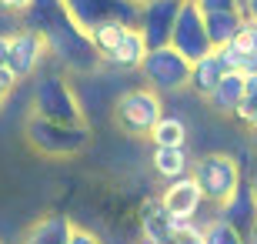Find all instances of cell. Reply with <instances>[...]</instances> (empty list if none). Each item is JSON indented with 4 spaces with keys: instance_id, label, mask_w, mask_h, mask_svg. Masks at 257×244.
Listing matches in <instances>:
<instances>
[{
    "instance_id": "cell-32",
    "label": "cell",
    "mask_w": 257,
    "mask_h": 244,
    "mask_svg": "<svg viewBox=\"0 0 257 244\" xmlns=\"http://www.w3.org/2000/svg\"><path fill=\"white\" fill-rule=\"evenodd\" d=\"M247 24H250V30H254V37H257V20H247Z\"/></svg>"
},
{
    "instance_id": "cell-33",
    "label": "cell",
    "mask_w": 257,
    "mask_h": 244,
    "mask_svg": "<svg viewBox=\"0 0 257 244\" xmlns=\"http://www.w3.org/2000/svg\"><path fill=\"white\" fill-rule=\"evenodd\" d=\"M4 101H7V94H4V91H0V107H4Z\"/></svg>"
},
{
    "instance_id": "cell-1",
    "label": "cell",
    "mask_w": 257,
    "mask_h": 244,
    "mask_svg": "<svg viewBox=\"0 0 257 244\" xmlns=\"http://www.w3.org/2000/svg\"><path fill=\"white\" fill-rule=\"evenodd\" d=\"M24 20H27V27L44 34L50 54L57 57L60 64L74 67V70H94V67L100 64V54H97L90 34L70 17V10L64 7V0L34 4V7L24 14Z\"/></svg>"
},
{
    "instance_id": "cell-20",
    "label": "cell",
    "mask_w": 257,
    "mask_h": 244,
    "mask_svg": "<svg viewBox=\"0 0 257 244\" xmlns=\"http://www.w3.org/2000/svg\"><path fill=\"white\" fill-rule=\"evenodd\" d=\"M70 234H74V224L64 214H50V217H44V221H37V224L30 227L24 244H67Z\"/></svg>"
},
{
    "instance_id": "cell-11",
    "label": "cell",
    "mask_w": 257,
    "mask_h": 244,
    "mask_svg": "<svg viewBox=\"0 0 257 244\" xmlns=\"http://www.w3.org/2000/svg\"><path fill=\"white\" fill-rule=\"evenodd\" d=\"M204 201H207V197H204V191H200L194 171L184 174V178H177V181H167V188H164V194H161V204L167 207V214L184 217V221H197Z\"/></svg>"
},
{
    "instance_id": "cell-9",
    "label": "cell",
    "mask_w": 257,
    "mask_h": 244,
    "mask_svg": "<svg viewBox=\"0 0 257 244\" xmlns=\"http://www.w3.org/2000/svg\"><path fill=\"white\" fill-rule=\"evenodd\" d=\"M184 0H141V17H137V30L144 34L147 47H164L174 37V24L181 14Z\"/></svg>"
},
{
    "instance_id": "cell-24",
    "label": "cell",
    "mask_w": 257,
    "mask_h": 244,
    "mask_svg": "<svg viewBox=\"0 0 257 244\" xmlns=\"http://www.w3.org/2000/svg\"><path fill=\"white\" fill-rule=\"evenodd\" d=\"M234 117H237V121L244 124V127H250V131L257 127V74H247L244 101H240V107L234 111Z\"/></svg>"
},
{
    "instance_id": "cell-12",
    "label": "cell",
    "mask_w": 257,
    "mask_h": 244,
    "mask_svg": "<svg viewBox=\"0 0 257 244\" xmlns=\"http://www.w3.org/2000/svg\"><path fill=\"white\" fill-rule=\"evenodd\" d=\"M214 50L220 54V60H224L227 70H237V74H257V37H254V30H250V24H244L230 44L214 47Z\"/></svg>"
},
{
    "instance_id": "cell-14",
    "label": "cell",
    "mask_w": 257,
    "mask_h": 244,
    "mask_svg": "<svg viewBox=\"0 0 257 244\" xmlns=\"http://www.w3.org/2000/svg\"><path fill=\"white\" fill-rule=\"evenodd\" d=\"M141 237L144 244H157V241H167V237L177 231V221L167 214V207L161 204V197H151L141 204Z\"/></svg>"
},
{
    "instance_id": "cell-18",
    "label": "cell",
    "mask_w": 257,
    "mask_h": 244,
    "mask_svg": "<svg viewBox=\"0 0 257 244\" xmlns=\"http://www.w3.org/2000/svg\"><path fill=\"white\" fill-rule=\"evenodd\" d=\"M244 87H247V74L227 70V74L220 77V84L214 87V94L207 97V104H210L217 114H227V117H234V111H237L240 101H244Z\"/></svg>"
},
{
    "instance_id": "cell-29",
    "label": "cell",
    "mask_w": 257,
    "mask_h": 244,
    "mask_svg": "<svg viewBox=\"0 0 257 244\" xmlns=\"http://www.w3.org/2000/svg\"><path fill=\"white\" fill-rule=\"evenodd\" d=\"M240 10H244V17H247V20H257V0H244Z\"/></svg>"
},
{
    "instance_id": "cell-7",
    "label": "cell",
    "mask_w": 257,
    "mask_h": 244,
    "mask_svg": "<svg viewBox=\"0 0 257 244\" xmlns=\"http://www.w3.org/2000/svg\"><path fill=\"white\" fill-rule=\"evenodd\" d=\"M64 7L84 30H94L107 20L137 27V17H141V0H64Z\"/></svg>"
},
{
    "instance_id": "cell-28",
    "label": "cell",
    "mask_w": 257,
    "mask_h": 244,
    "mask_svg": "<svg viewBox=\"0 0 257 244\" xmlns=\"http://www.w3.org/2000/svg\"><path fill=\"white\" fill-rule=\"evenodd\" d=\"M67 244H100L90 231H80V227H74V234H70V241Z\"/></svg>"
},
{
    "instance_id": "cell-10",
    "label": "cell",
    "mask_w": 257,
    "mask_h": 244,
    "mask_svg": "<svg viewBox=\"0 0 257 244\" xmlns=\"http://www.w3.org/2000/svg\"><path fill=\"white\" fill-rule=\"evenodd\" d=\"M47 54H50V47H47V40H44V34L34 30V27H24V30H17V34L10 37V60L7 64L14 67L17 77L24 80V77L37 74Z\"/></svg>"
},
{
    "instance_id": "cell-6",
    "label": "cell",
    "mask_w": 257,
    "mask_h": 244,
    "mask_svg": "<svg viewBox=\"0 0 257 244\" xmlns=\"http://www.w3.org/2000/svg\"><path fill=\"white\" fill-rule=\"evenodd\" d=\"M34 114L47 117V121H60V124H84V114H80L74 91L57 74H44L34 84Z\"/></svg>"
},
{
    "instance_id": "cell-30",
    "label": "cell",
    "mask_w": 257,
    "mask_h": 244,
    "mask_svg": "<svg viewBox=\"0 0 257 244\" xmlns=\"http://www.w3.org/2000/svg\"><path fill=\"white\" fill-rule=\"evenodd\" d=\"M7 60H10V37L0 34V64H7Z\"/></svg>"
},
{
    "instance_id": "cell-8",
    "label": "cell",
    "mask_w": 257,
    "mask_h": 244,
    "mask_svg": "<svg viewBox=\"0 0 257 244\" xmlns=\"http://www.w3.org/2000/svg\"><path fill=\"white\" fill-rule=\"evenodd\" d=\"M171 44L181 50L187 60H197V57L214 50V44H210V37H207V24H204V10L197 7V0H184L181 14H177V24H174Z\"/></svg>"
},
{
    "instance_id": "cell-36",
    "label": "cell",
    "mask_w": 257,
    "mask_h": 244,
    "mask_svg": "<svg viewBox=\"0 0 257 244\" xmlns=\"http://www.w3.org/2000/svg\"><path fill=\"white\" fill-rule=\"evenodd\" d=\"M240 4H244V0H240Z\"/></svg>"
},
{
    "instance_id": "cell-34",
    "label": "cell",
    "mask_w": 257,
    "mask_h": 244,
    "mask_svg": "<svg viewBox=\"0 0 257 244\" xmlns=\"http://www.w3.org/2000/svg\"><path fill=\"white\" fill-rule=\"evenodd\" d=\"M250 237H254V241H257V224H254V231H250Z\"/></svg>"
},
{
    "instance_id": "cell-16",
    "label": "cell",
    "mask_w": 257,
    "mask_h": 244,
    "mask_svg": "<svg viewBox=\"0 0 257 244\" xmlns=\"http://www.w3.org/2000/svg\"><path fill=\"white\" fill-rule=\"evenodd\" d=\"M224 74H227V67H224L220 54H217V50H210V54L197 57V60L191 64V91L207 101V97L214 94V87L220 84V77H224Z\"/></svg>"
},
{
    "instance_id": "cell-2",
    "label": "cell",
    "mask_w": 257,
    "mask_h": 244,
    "mask_svg": "<svg viewBox=\"0 0 257 244\" xmlns=\"http://www.w3.org/2000/svg\"><path fill=\"white\" fill-rule=\"evenodd\" d=\"M164 94H157L154 87H131L114 101V124L124 134L134 137H151L154 124L164 117Z\"/></svg>"
},
{
    "instance_id": "cell-19",
    "label": "cell",
    "mask_w": 257,
    "mask_h": 244,
    "mask_svg": "<svg viewBox=\"0 0 257 244\" xmlns=\"http://www.w3.org/2000/svg\"><path fill=\"white\" fill-rule=\"evenodd\" d=\"M204 24H207V37L214 47H224L237 37V30L247 24L244 10H214V14H204Z\"/></svg>"
},
{
    "instance_id": "cell-23",
    "label": "cell",
    "mask_w": 257,
    "mask_h": 244,
    "mask_svg": "<svg viewBox=\"0 0 257 244\" xmlns=\"http://www.w3.org/2000/svg\"><path fill=\"white\" fill-rule=\"evenodd\" d=\"M204 244H247V234L240 227H234L230 221L217 217L204 227Z\"/></svg>"
},
{
    "instance_id": "cell-26",
    "label": "cell",
    "mask_w": 257,
    "mask_h": 244,
    "mask_svg": "<svg viewBox=\"0 0 257 244\" xmlns=\"http://www.w3.org/2000/svg\"><path fill=\"white\" fill-rule=\"evenodd\" d=\"M197 7L204 14H214V10H237L240 0H197Z\"/></svg>"
},
{
    "instance_id": "cell-17",
    "label": "cell",
    "mask_w": 257,
    "mask_h": 244,
    "mask_svg": "<svg viewBox=\"0 0 257 244\" xmlns=\"http://www.w3.org/2000/svg\"><path fill=\"white\" fill-rule=\"evenodd\" d=\"M151 168H154L157 178L177 181V178H184V174L194 171V160L187 154V144L184 147H154L151 150Z\"/></svg>"
},
{
    "instance_id": "cell-27",
    "label": "cell",
    "mask_w": 257,
    "mask_h": 244,
    "mask_svg": "<svg viewBox=\"0 0 257 244\" xmlns=\"http://www.w3.org/2000/svg\"><path fill=\"white\" fill-rule=\"evenodd\" d=\"M0 7L14 10V14H27V10L34 7V0H0Z\"/></svg>"
},
{
    "instance_id": "cell-31",
    "label": "cell",
    "mask_w": 257,
    "mask_h": 244,
    "mask_svg": "<svg viewBox=\"0 0 257 244\" xmlns=\"http://www.w3.org/2000/svg\"><path fill=\"white\" fill-rule=\"evenodd\" d=\"M250 188H254V194H257V164H254V171H250Z\"/></svg>"
},
{
    "instance_id": "cell-13",
    "label": "cell",
    "mask_w": 257,
    "mask_h": 244,
    "mask_svg": "<svg viewBox=\"0 0 257 244\" xmlns=\"http://www.w3.org/2000/svg\"><path fill=\"white\" fill-rule=\"evenodd\" d=\"M220 217L230 221L234 227H240L244 234L254 231V224H257V194H254V188H250V181H240V188L220 204Z\"/></svg>"
},
{
    "instance_id": "cell-15",
    "label": "cell",
    "mask_w": 257,
    "mask_h": 244,
    "mask_svg": "<svg viewBox=\"0 0 257 244\" xmlns=\"http://www.w3.org/2000/svg\"><path fill=\"white\" fill-rule=\"evenodd\" d=\"M147 40H144V34L137 27H131L124 34V40L117 44L110 54H104L100 57V64H107V67H114V70H141V64H144V57H147Z\"/></svg>"
},
{
    "instance_id": "cell-35",
    "label": "cell",
    "mask_w": 257,
    "mask_h": 244,
    "mask_svg": "<svg viewBox=\"0 0 257 244\" xmlns=\"http://www.w3.org/2000/svg\"><path fill=\"white\" fill-rule=\"evenodd\" d=\"M157 244H174V241H171V237H167V241H157Z\"/></svg>"
},
{
    "instance_id": "cell-21",
    "label": "cell",
    "mask_w": 257,
    "mask_h": 244,
    "mask_svg": "<svg viewBox=\"0 0 257 244\" xmlns=\"http://www.w3.org/2000/svg\"><path fill=\"white\" fill-rule=\"evenodd\" d=\"M151 141H154V147H184L187 144V124H184V117L164 114L161 121L154 124Z\"/></svg>"
},
{
    "instance_id": "cell-4",
    "label": "cell",
    "mask_w": 257,
    "mask_h": 244,
    "mask_svg": "<svg viewBox=\"0 0 257 244\" xmlns=\"http://www.w3.org/2000/svg\"><path fill=\"white\" fill-rule=\"evenodd\" d=\"M27 141L47 157H70L87 147L90 131H87V124H60L34 114V121L27 124Z\"/></svg>"
},
{
    "instance_id": "cell-25",
    "label": "cell",
    "mask_w": 257,
    "mask_h": 244,
    "mask_svg": "<svg viewBox=\"0 0 257 244\" xmlns=\"http://www.w3.org/2000/svg\"><path fill=\"white\" fill-rule=\"evenodd\" d=\"M17 84H20L17 70H14L10 64H0V91H4V94H10V91H14Z\"/></svg>"
},
{
    "instance_id": "cell-5",
    "label": "cell",
    "mask_w": 257,
    "mask_h": 244,
    "mask_svg": "<svg viewBox=\"0 0 257 244\" xmlns=\"http://www.w3.org/2000/svg\"><path fill=\"white\" fill-rule=\"evenodd\" d=\"M194 178H197L200 191L210 204H224L234 191L240 188V164L230 154H204L200 160H194Z\"/></svg>"
},
{
    "instance_id": "cell-3",
    "label": "cell",
    "mask_w": 257,
    "mask_h": 244,
    "mask_svg": "<svg viewBox=\"0 0 257 244\" xmlns=\"http://www.w3.org/2000/svg\"><path fill=\"white\" fill-rule=\"evenodd\" d=\"M191 64L194 60H187L174 44H164V47L147 50L141 64V77L157 94H177L184 87H191Z\"/></svg>"
},
{
    "instance_id": "cell-22",
    "label": "cell",
    "mask_w": 257,
    "mask_h": 244,
    "mask_svg": "<svg viewBox=\"0 0 257 244\" xmlns=\"http://www.w3.org/2000/svg\"><path fill=\"white\" fill-rule=\"evenodd\" d=\"M127 24H120V20H107V24H100V27H94V30H87L90 34V40H94V47H97V54L104 57V54H110V50L124 40V34H127Z\"/></svg>"
}]
</instances>
